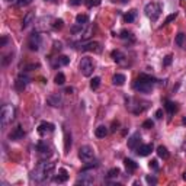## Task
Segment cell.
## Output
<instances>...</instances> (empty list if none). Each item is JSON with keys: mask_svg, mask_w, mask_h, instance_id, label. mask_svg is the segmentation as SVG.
Segmentation results:
<instances>
[{"mask_svg": "<svg viewBox=\"0 0 186 186\" xmlns=\"http://www.w3.org/2000/svg\"><path fill=\"white\" fill-rule=\"evenodd\" d=\"M54 81L55 83H57V85H64V83H66V76H64L63 73H58V74H57V76H55V79H54Z\"/></svg>", "mask_w": 186, "mask_h": 186, "instance_id": "obj_32", "label": "cell"}, {"mask_svg": "<svg viewBox=\"0 0 186 186\" xmlns=\"http://www.w3.org/2000/svg\"><path fill=\"white\" fill-rule=\"evenodd\" d=\"M85 26H86V25H81V23H76L74 26H71V28H70V31H71V34H74V35L81 34V32L85 31Z\"/></svg>", "mask_w": 186, "mask_h": 186, "instance_id": "obj_28", "label": "cell"}, {"mask_svg": "<svg viewBox=\"0 0 186 186\" xmlns=\"http://www.w3.org/2000/svg\"><path fill=\"white\" fill-rule=\"evenodd\" d=\"M70 63V58H68L67 55H60L58 58L54 60V67H63V66H67Z\"/></svg>", "mask_w": 186, "mask_h": 186, "instance_id": "obj_19", "label": "cell"}, {"mask_svg": "<svg viewBox=\"0 0 186 186\" xmlns=\"http://www.w3.org/2000/svg\"><path fill=\"white\" fill-rule=\"evenodd\" d=\"M68 3L71 6H77V4H80V0H68Z\"/></svg>", "mask_w": 186, "mask_h": 186, "instance_id": "obj_46", "label": "cell"}, {"mask_svg": "<svg viewBox=\"0 0 186 186\" xmlns=\"http://www.w3.org/2000/svg\"><path fill=\"white\" fill-rule=\"evenodd\" d=\"M99 86H100V77H93L92 81H90V87L93 90H96Z\"/></svg>", "mask_w": 186, "mask_h": 186, "instance_id": "obj_33", "label": "cell"}, {"mask_svg": "<svg viewBox=\"0 0 186 186\" xmlns=\"http://www.w3.org/2000/svg\"><path fill=\"white\" fill-rule=\"evenodd\" d=\"M12 58H13V54H6V55H3V58H2V66L3 67H6L10 61H12Z\"/></svg>", "mask_w": 186, "mask_h": 186, "instance_id": "obj_35", "label": "cell"}, {"mask_svg": "<svg viewBox=\"0 0 186 186\" xmlns=\"http://www.w3.org/2000/svg\"><path fill=\"white\" fill-rule=\"evenodd\" d=\"M79 157L83 163H90L95 157V151L90 145H81L80 150H79Z\"/></svg>", "mask_w": 186, "mask_h": 186, "instance_id": "obj_5", "label": "cell"}, {"mask_svg": "<svg viewBox=\"0 0 186 186\" xmlns=\"http://www.w3.org/2000/svg\"><path fill=\"white\" fill-rule=\"evenodd\" d=\"M132 34L131 32H128V31H122L121 32V38H131Z\"/></svg>", "mask_w": 186, "mask_h": 186, "instance_id": "obj_44", "label": "cell"}, {"mask_svg": "<svg viewBox=\"0 0 186 186\" xmlns=\"http://www.w3.org/2000/svg\"><path fill=\"white\" fill-rule=\"evenodd\" d=\"M125 169H127L128 173H132V172H135L137 170V163L134 160H131V159H125Z\"/></svg>", "mask_w": 186, "mask_h": 186, "instance_id": "obj_23", "label": "cell"}, {"mask_svg": "<svg viewBox=\"0 0 186 186\" xmlns=\"http://www.w3.org/2000/svg\"><path fill=\"white\" fill-rule=\"evenodd\" d=\"M157 154H159V157H161V159H169V151H167V148L164 147V145H160V147H157Z\"/></svg>", "mask_w": 186, "mask_h": 186, "instance_id": "obj_26", "label": "cell"}, {"mask_svg": "<svg viewBox=\"0 0 186 186\" xmlns=\"http://www.w3.org/2000/svg\"><path fill=\"white\" fill-rule=\"evenodd\" d=\"M135 17H137V10L132 9V10H130L128 13L124 15V21L127 22V23H132V22L135 21Z\"/></svg>", "mask_w": 186, "mask_h": 186, "instance_id": "obj_25", "label": "cell"}, {"mask_svg": "<svg viewBox=\"0 0 186 186\" xmlns=\"http://www.w3.org/2000/svg\"><path fill=\"white\" fill-rule=\"evenodd\" d=\"M70 148H71V135L68 132H66V137H64V150H66V153H68Z\"/></svg>", "mask_w": 186, "mask_h": 186, "instance_id": "obj_27", "label": "cell"}, {"mask_svg": "<svg viewBox=\"0 0 186 186\" xmlns=\"http://www.w3.org/2000/svg\"><path fill=\"white\" fill-rule=\"evenodd\" d=\"M25 137V131H23V128L22 127H16L13 130L10 134H9V138L12 140V141H19Z\"/></svg>", "mask_w": 186, "mask_h": 186, "instance_id": "obj_13", "label": "cell"}, {"mask_svg": "<svg viewBox=\"0 0 186 186\" xmlns=\"http://www.w3.org/2000/svg\"><path fill=\"white\" fill-rule=\"evenodd\" d=\"M95 135H96L97 138H105V137L108 135V128H106L105 125H99V127L95 130Z\"/></svg>", "mask_w": 186, "mask_h": 186, "instance_id": "obj_22", "label": "cell"}, {"mask_svg": "<svg viewBox=\"0 0 186 186\" xmlns=\"http://www.w3.org/2000/svg\"><path fill=\"white\" fill-rule=\"evenodd\" d=\"M125 76L124 74H121V73H116L114 77H112V83H114L115 86H122L124 83H125Z\"/></svg>", "mask_w": 186, "mask_h": 186, "instance_id": "obj_24", "label": "cell"}, {"mask_svg": "<svg viewBox=\"0 0 186 186\" xmlns=\"http://www.w3.org/2000/svg\"><path fill=\"white\" fill-rule=\"evenodd\" d=\"M144 12H145V16L148 19H151L153 22H156L159 19V16L161 15V4L156 3V2H151L148 3L145 7H144Z\"/></svg>", "mask_w": 186, "mask_h": 186, "instance_id": "obj_2", "label": "cell"}, {"mask_svg": "<svg viewBox=\"0 0 186 186\" xmlns=\"http://www.w3.org/2000/svg\"><path fill=\"white\" fill-rule=\"evenodd\" d=\"M6 2H15V0H6Z\"/></svg>", "mask_w": 186, "mask_h": 186, "instance_id": "obj_52", "label": "cell"}, {"mask_svg": "<svg viewBox=\"0 0 186 186\" xmlns=\"http://www.w3.org/2000/svg\"><path fill=\"white\" fill-rule=\"evenodd\" d=\"M15 108L12 105H4L0 110V121H2V127H6L9 122H12L15 119Z\"/></svg>", "mask_w": 186, "mask_h": 186, "instance_id": "obj_3", "label": "cell"}, {"mask_svg": "<svg viewBox=\"0 0 186 186\" xmlns=\"http://www.w3.org/2000/svg\"><path fill=\"white\" fill-rule=\"evenodd\" d=\"M112 58H114L115 63H118V64H124L125 63V54H124L122 51H119V50H115L112 51Z\"/></svg>", "mask_w": 186, "mask_h": 186, "instance_id": "obj_17", "label": "cell"}, {"mask_svg": "<svg viewBox=\"0 0 186 186\" xmlns=\"http://www.w3.org/2000/svg\"><path fill=\"white\" fill-rule=\"evenodd\" d=\"M67 179H68L67 170L61 169V170H60V174H57V176L54 178V182L55 183H64V182H67Z\"/></svg>", "mask_w": 186, "mask_h": 186, "instance_id": "obj_20", "label": "cell"}, {"mask_svg": "<svg viewBox=\"0 0 186 186\" xmlns=\"http://www.w3.org/2000/svg\"><path fill=\"white\" fill-rule=\"evenodd\" d=\"M176 17H178V13H172V15H169V16L166 17V21H164V23H163V25H169L170 22L174 21Z\"/></svg>", "mask_w": 186, "mask_h": 186, "instance_id": "obj_36", "label": "cell"}, {"mask_svg": "<svg viewBox=\"0 0 186 186\" xmlns=\"http://www.w3.org/2000/svg\"><path fill=\"white\" fill-rule=\"evenodd\" d=\"M138 79H141V80H145V81H148V83H156L157 81V79H154V77H151V76H148V74H140V77Z\"/></svg>", "mask_w": 186, "mask_h": 186, "instance_id": "obj_34", "label": "cell"}, {"mask_svg": "<svg viewBox=\"0 0 186 186\" xmlns=\"http://www.w3.org/2000/svg\"><path fill=\"white\" fill-rule=\"evenodd\" d=\"M63 23L64 22L61 21V19H57V21H54V29H61V28H63Z\"/></svg>", "mask_w": 186, "mask_h": 186, "instance_id": "obj_37", "label": "cell"}, {"mask_svg": "<svg viewBox=\"0 0 186 186\" xmlns=\"http://www.w3.org/2000/svg\"><path fill=\"white\" fill-rule=\"evenodd\" d=\"M174 42H176V45H178V46H180V48H186V34L179 32V34L176 35Z\"/></svg>", "mask_w": 186, "mask_h": 186, "instance_id": "obj_21", "label": "cell"}, {"mask_svg": "<svg viewBox=\"0 0 186 186\" xmlns=\"http://www.w3.org/2000/svg\"><path fill=\"white\" fill-rule=\"evenodd\" d=\"M114 2H119V3H127L128 0H114Z\"/></svg>", "mask_w": 186, "mask_h": 186, "instance_id": "obj_49", "label": "cell"}, {"mask_svg": "<svg viewBox=\"0 0 186 186\" xmlns=\"http://www.w3.org/2000/svg\"><path fill=\"white\" fill-rule=\"evenodd\" d=\"M81 51H95V52H100V44L99 42H89L85 45L79 46Z\"/></svg>", "mask_w": 186, "mask_h": 186, "instance_id": "obj_16", "label": "cell"}, {"mask_svg": "<svg viewBox=\"0 0 186 186\" xmlns=\"http://www.w3.org/2000/svg\"><path fill=\"white\" fill-rule=\"evenodd\" d=\"M28 83H29V77L21 74V76L16 79V81H15V89H16L17 92H22V90L28 86Z\"/></svg>", "mask_w": 186, "mask_h": 186, "instance_id": "obj_11", "label": "cell"}, {"mask_svg": "<svg viewBox=\"0 0 186 186\" xmlns=\"http://www.w3.org/2000/svg\"><path fill=\"white\" fill-rule=\"evenodd\" d=\"M183 179H185V180H186V172H185V173H183Z\"/></svg>", "mask_w": 186, "mask_h": 186, "instance_id": "obj_51", "label": "cell"}, {"mask_svg": "<svg viewBox=\"0 0 186 186\" xmlns=\"http://www.w3.org/2000/svg\"><path fill=\"white\" fill-rule=\"evenodd\" d=\"M145 180H147L148 185H156V183H157V179L154 178V176H147V178H145Z\"/></svg>", "mask_w": 186, "mask_h": 186, "instance_id": "obj_40", "label": "cell"}, {"mask_svg": "<svg viewBox=\"0 0 186 186\" xmlns=\"http://www.w3.org/2000/svg\"><path fill=\"white\" fill-rule=\"evenodd\" d=\"M161 115H163V110H161V109H159V110H157V112H156V118H159V119H160V118H161Z\"/></svg>", "mask_w": 186, "mask_h": 186, "instance_id": "obj_47", "label": "cell"}, {"mask_svg": "<svg viewBox=\"0 0 186 186\" xmlns=\"http://www.w3.org/2000/svg\"><path fill=\"white\" fill-rule=\"evenodd\" d=\"M66 92H67V93H71L73 89H71V87H67V89H66Z\"/></svg>", "mask_w": 186, "mask_h": 186, "instance_id": "obj_50", "label": "cell"}, {"mask_svg": "<svg viewBox=\"0 0 186 186\" xmlns=\"http://www.w3.org/2000/svg\"><path fill=\"white\" fill-rule=\"evenodd\" d=\"M46 103L52 108H58L61 106L63 103V96H61V93H51L50 96L46 97Z\"/></svg>", "mask_w": 186, "mask_h": 186, "instance_id": "obj_9", "label": "cell"}, {"mask_svg": "<svg viewBox=\"0 0 186 186\" xmlns=\"http://www.w3.org/2000/svg\"><path fill=\"white\" fill-rule=\"evenodd\" d=\"M86 3H87L89 7H93V6H99V4H100V0H87Z\"/></svg>", "mask_w": 186, "mask_h": 186, "instance_id": "obj_38", "label": "cell"}, {"mask_svg": "<svg viewBox=\"0 0 186 186\" xmlns=\"http://www.w3.org/2000/svg\"><path fill=\"white\" fill-rule=\"evenodd\" d=\"M134 90H137V92H140V93H150L153 90V85L145 80L138 79V80L134 83Z\"/></svg>", "mask_w": 186, "mask_h": 186, "instance_id": "obj_8", "label": "cell"}, {"mask_svg": "<svg viewBox=\"0 0 186 186\" xmlns=\"http://www.w3.org/2000/svg\"><path fill=\"white\" fill-rule=\"evenodd\" d=\"M55 169L54 163H50V161H44V163H39V166L31 173V180L37 183L44 182L45 179H48L52 174Z\"/></svg>", "mask_w": 186, "mask_h": 186, "instance_id": "obj_1", "label": "cell"}, {"mask_svg": "<svg viewBox=\"0 0 186 186\" xmlns=\"http://www.w3.org/2000/svg\"><path fill=\"white\" fill-rule=\"evenodd\" d=\"M150 169H153V170L159 169V163H157V160H151V161H150Z\"/></svg>", "mask_w": 186, "mask_h": 186, "instance_id": "obj_43", "label": "cell"}, {"mask_svg": "<svg viewBox=\"0 0 186 186\" xmlns=\"http://www.w3.org/2000/svg\"><path fill=\"white\" fill-rule=\"evenodd\" d=\"M7 37H6V35H3V37H2V41H0V46H4L6 45V44H7Z\"/></svg>", "mask_w": 186, "mask_h": 186, "instance_id": "obj_45", "label": "cell"}, {"mask_svg": "<svg viewBox=\"0 0 186 186\" xmlns=\"http://www.w3.org/2000/svg\"><path fill=\"white\" fill-rule=\"evenodd\" d=\"M153 125H154V122H153V121H150V119H148V121H144V124H143V128H153Z\"/></svg>", "mask_w": 186, "mask_h": 186, "instance_id": "obj_42", "label": "cell"}, {"mask_svg": "<svg viewBox=\"0 0 186 186\" xmlns=\"http://www.w3.org/2000/svg\"><path fill=\"white\" fill-rule=\"evenodd\" d=\"M151 151H153V144H143V145L140 144L138 147H137V154L141 157L148 156Z\"/></svg>", "mask_w": 186, "mask_h": 186, "instance_id": "obj_14", "label": "cell"}, {"mask_svg": "<svg viewBox=\"0 0 186 186\" xmlns=\"http://www.w3.org/2000/svg\"><path fill=\"white\" fill-rule=\"evenodd\" d=\"M172 58H173L172 55H166V57H164V61H163V66H164V67L170 66V64H172Z\"/></svg>", "mask_w": 186, "mask_h": 186, "instance_id": "obj_39", "label": "cell"}, {"mask_svg": "<svg viewBox=\"0 0 186 186\" xmlns=\"http://www.w3.org/2000/svg\"><path fill=\"white\" fill-rule=\"evenodd\" d=\"M79 68H80V71L83 76L89 77L92 76L93 70H95V64H93L92 58H89V57H83L80 61V64H79Z\"/></svg>", "mask_w": 186, "mask_h": 186, "instance_id": "obj_4", "label": "cell"}, {"mask_svg": "<svg viewBox=\"0 0 186 186\" xmlns=\"http://www.w3.org/2000/svg\"><path fill=\"white\" fill-rule=\"evenodd\" d=\"M76 22L77 23H81V25H86V23L89 22V16H87V15H77Z\"/></svg>", "mask_w": 186, "mask_h": 186, "instance_id": "obj_31", "label": "cell"}, {"mask_svg": "<svg viewBox=\"0 0 186 186\" xmlns=\"http://www.w3.org/2000/svg\"><path fill=\"white\" fill-rule=\"evenodd\" d=\"M54 124L51 122H41L38 127V132L41 134V135H45V134H50V132L54 131Z\"/></svg>", "mask_w": 186, "mask_h": 186, "instance_id": "obj_12", "label": "cell"}, {"mask_svg": "<svg viewBox=\"0 0 186 186\" xmlns=\"http://www.w3.org/2000/svg\"><path fill=\"white\" fill-rule=\"evenodd\" d=\"M140 143H141V137H140L138 132L132 134V135L128 138V147L131 148V150H137V147L140 145Z\"/></svg>", "mask_w": 186, "mask_h": 186, "instance_id": "obj_15", "label": "cell"}, {"mask_svg": "<svg viewBox=\"0 0 186 186\" xmlns=\"http://www.w3.org/2000/svg\"><path fill=\"white\" fill-rule=\"evenodd\" d=\"M34 21H35V13L34 12H28L25 16H23V21H22V28L26 29V28H28V26H29Z\"/></svg>", "mask_w": 186, "mask_h": 186, "instance_id": "obj_18", "label": "cell"}, {"mask_svg": "<svg viewBox=\"0 0 186 186\" xmlns=\"http://www.w3.org/2000/svg\"><path fill=\"white\" fill-rule=\"evenodd\" d=\"M55 50H61V44L60 42H55Z\"/></svg>", "mask_w": 186, "mask_h": 186, "instance_id": "obj_48", "label": "cell"}, {"mask_svg": "<svg viewBox=\"0 0 186 186\" xmlns=\"http://www.w3.org/2000/svg\"><path fill=\"white\" fill-rule=\"evenodd\" d=\"M37 151H38V154L41 156V159H44V160H46V159H50V157L52 156V150H51V147L46 143H44V141L38 143V145H37Z\"/></svg>", "mask_w": 186, "mask_h": 186, "instance_id": "obj_6", "label": "cell"}, {"mask_svg": "<svg viewBox=\"0 0 186 186\" xmlns=\"http://www.w3.org/2000/svg\"><path fill=\"white\" fill-rule=\"evenodd\" d=\"M119 173H121V170H119L118 167H114V169H110L109 172H108V176H106V178L108 179H116L119 176Z\"/></svg>", "mask_w": 186, "mask_h": 186, "instance_id": "obj_30", "label": "cell"}, {"mask_svg": "<svg viewBox=\"0 0 186 186\" xmlns=\"http://www.w3.org/2000/svg\"><path fill=\"white\" fill-rule=\"evenodd\" d=\"M28 46H29L31 51H38L39 46H41V35L38 32H32L29 35V39H28Z\"/></svg>", "mask_w": 186, "mask_h": 186, "instance_id": "obj_7", "label": "cell"}, {"mask_svg": "<svg viewBox=\"0 0 186 186\" xmlns=\"http://www.w3.org/2000/svg\"><path fill=\"white\" fill-rule=\"evenodd\" d=\"M164 108H166V110H167L169 114H173V112H176V109H178V106H176V103H174V102H170V100L166 102Z\"/></svg>", "mask_w": 186, "mask_h": 186, "instance_id": "obj_29", "label": "cell"}, {"mask_svg": "<svg viewBox=\"0 0 186 186\" xmlns=\"http://www.w3.org/2000/svg\"><path fill=\"white\" fill-rule=\"evenodd\" d=\"M32 3V0H17V6H28Z\"/></svg>", "mask_w": 186, "mask_h": 186, "instance_id": "obj_41", "label": "cell"}, {"mask_svg": "<svg viewBox=\"0 0 186 186\" xmlns=\"http://www.w3.org/2000/svg\"><path fill=\"white\" fill-rule=\"evenodd\" d=\"M95 182V174L93 173H87V172H81L80 176H79V179L76 180V185H90V183Z\"/></svg>", "mask_w": 186, "mask_h": 186, "instance_id": "obj_10", "label": "cell"}]
</instances>
